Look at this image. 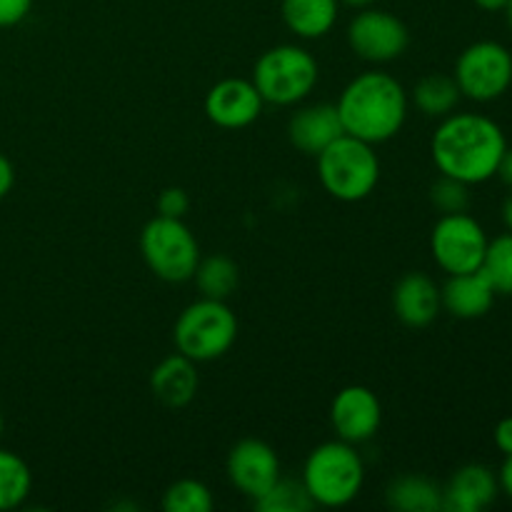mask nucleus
<instances>
[{"label": "nucleus", "mask_w": 512, "mask_h": 512, "mask_svg": "<svg viewBox=\"0 0 512 512\" xmlns=\"http://www.w3.org/2000/svg\"><path fill=\"white\" fill-rule=\"evenodd\" d=\"M495 295L498 293L483 270L450 275L448 283L440 288L443 308L460 320H478L488 315L495 303Z\"/></svg>", "instance_id": "obj_17"}, {"label": "nucleus", "mask_w": 512, "mask_h": 512, "mask_svg": "<svg viewBox=\"0 0 512 512\" xmlns=\"http://www.w3.org/2000/svg\"><path fill=\"white\" fill-rule=\"evenodd\" d=\"M335 108L345 133L378 145L400 133L408 118V95L390 73L368 70L345 85Z\"/></svg>", "instance_id": "obj_2"}, {"label": "nucleus", "mask_w": 512, "mask_h": 512, "mask_svg": "<svg viewBox=\"0 0 512 512\" xmlns=\"http://www.w3.org/2000/svg\"><path fill=\"white\" fill-rule=\"evenodd\" d=\"M228 480L245 495L255 500L280 478V460L268 443L258 438H245L228 453Z\"/></svg>", "instance_id": "obj_12"}, {"label": "nucleus", "mask_w": 512, "mask_h": 512, "mask_svg": "<svg viewBox=\"0 0 512 512\" xmlns=\"http://www.w3.org/2000/svg\"><path fill=\"white\" fill-rule=\"evenodd\" d=\"M143 260L165 283H185L193 280L200 263V248L188 225L178 218L155 215L140 233Z\"/></svg>", "instance_id": "obj_7"}, {"label": "nucleus", "mask_w": 512, "mask_h": 512, "mask_svg": "<svg viewBox=\"0 0 512 512\" xmlns=\"http://www.w3.org/2000/svg\"><path fill=\"white\" fill-rule=\"evenodd\" d=\"M253 505L260 512H305L315 503L310 500L303 480H288L280 475L260 498L253 500Z\"/></svg>", "instance_id": "obj_24"}, {"label": "nucleus", "mask_w": 512, "mask_h": 512, "mask_svg": "<svg viewBox=\"0 0 512 512\" xmlns=\"http://www.w3.org/2000/svg\"><path fill=\"white\" fill-rule=\"evenodd\" d=\"M198 370L190 358L183 353H175L170 358L160 360L150 373V390L155 398L168 408H185L193 403L198 393Z\"/></svg>", "instance_id": "obj_18"}, {"label": "nucleus", "mask_w": 512, "mask_h": 512, "mask_svg": "<svg viewBox=\"0 0 512 512\" xmlns=\"http://www.w3.org/2000/svg\"><path fill=\"white\" fill-rule=\"evenodd\" d=\"M498 483L500 490L512 500V455H505V463L498 473Z\"/></svg>", "instance_id": "obj_32"}, {"label": "nucleus", "mask_w": 512, "mask_h": 512, "mask_svg": "<svg viewBox=\"0 0 512 512\" xmlns=\"http://www.w3.org/2000/svg\"><path fill=\"white\" fill-rule=\"evenodd\" d=\"M495 445L503 455H512V415L495 425Z\"/></svg>", "instance_id": "obj_30"}, {"label": "nucleus", "mask_w": 512, "mask_h": 512, "mask_svg": "<svg viewBox=\"0 0 512 512\" xmlns=\"http://www.w3.org/2000/svg\"><path fill=\"white\" fill-rule=\"evenodd\" d=\"M508 138L493 118L480 113H450L438 125L430 143L435 168L468 185L495 178Z\"/></svg>", "instance_id": "obj_1"}, {"label": "nucleus", "mask_w": 512, "mask_h": 512, "mask_svg": "<svg viewBox=\"0 0 512 512\" xmlns=\"http://www.w3.org/2000/svg\"><path fill=\"white\" fill-rule=\"evenodd\" d=\"M340 0H283V20L298 38L315 40L333 30Z\"/></svg>", "instance_id": "obj_19"}, {"label": "nucleus", "mask_w": 512, "mask_h": 512, "mask_svg": "<svg viewBox=\"0 0 512 512\" xmlns=\"http://www.w3.org/2000/svg\"><path fill=\"white\" fill-rule=\"evenodd\" d=\"M3 425H5L3 423V413H0V435H3Z\"/></svg>", "instance_id": "obj_38"}, {"label": "nucleus", "mask_w": 512, "mask_h": 512, "mask_svg": "<svg viewBox=\"0 0 512 512\" xmlns=\"http://www.w3.org/2000/svg\"><path fill=\"white\" fill-rule=\"evenodd\" d=\"M460 98H463V93H460L455 78L443 73L425 75V78L415 83L413 90L415 105L428 118H445V115H450L458 108Z\"/></svg>", "instance_id": "obj_21"}, {"label": "nucleus", "mask_w": 512, "mask_h": 512, "mask_svg": "<svg viewBox=\"0 0 512 512\" xmlns=\"http://www.w3.org/2000/svg\"><path fill=\"white\" fill-rule=\"evenodd\" d=\"M385 503L400 512L443 510V488L423 475H400L385 490Z\"/></svg>", "instance_id": "obj_20"}, {"label": "nucleus", "mask_w": 512, "mask_h": 512, "mask_svg": "<svg viewBox=\"0 0 512 512\" xmlns=\"http://www.w3.org/2000/svg\"><path fill=\"white\" fill-rule=\"evenodd\" d=\"M318 158V178L325 193L343 203H360L380 180V160L373 145L343 133Z\"/></svg>", "instance_id": "obj_4"}, {"label": "nucleus", "mask_w": 512, "mask_h": 512, "mask_svg": "<svg viewBox=\"0 0 512 512\" xmlns=\"http://www.w3.org/2000/svg\"><path fill=\"white\" fill-rule=\"evenodd\" d=\"M498 295H512V233L490 240L480 265Z\"/></svg>", "instance_id": "obj_25"}, {"label": "nucleus", "mask_w": 512, "mask_h": 512, "mask_svg": "<svg viewBox=\"0 0 512 512\" xmlns=\"http://www.w3.org/2000/svg\"><path fill=\"white\" fill-rule=\"evenodd\" d=\"M193 278L198 283L203 298L225 300L238 288L240 273L235 260H230L228 255H210V258L200 260Z\"/></svg>", "instance_id": "obj_22"}, {"label": "nucleus", "mask_w": 512, "mask_h": 512, "mask_svg": "<svg viewBox=\"0 0 512 512\" xmlns=\"http://www.w3.org/2000/svg\"><path fill=\"white\" fill-rule=\"evenodd\" d=\"M33 475L20 455L0 448V512L15 510L28 500Z\"/></svg>", "instance_id": "obj_23"}, {"label": "nucleus", "mask_w": 512, "mask_h": 512, "mask_svg": "<svg viewBox=\"0 0 512 512\" xmlns=\"http://www.w3.org/2000/svg\"><path fill=\"white\" fill-rule=\"evenodd\" d=\"M473 3L485 13H500V10H505L508 0H473Z\"/></svg>", "instance_id": "obj_34"}, {"label": "nucleus", "mask_w": 512, "mask_h": 512, "mask_svg": "<svg viewBox=\"0 0 512 512\" xmlns=\"http://www.w3.org/2000/svg\"><path fill=\"white\" fill-rule=\"evenodd\" d=\"M393 310L408 328H428L443 310L440 288L425 273L403 275L393 288Z\"/></svg>", "instance_id": "obj_15"}, {"label": "nucleus", "mask_w": 512, "mask_h": 512, "mask_svg": "<svg viewBox=\"0 0 512 512\" xmlns=\"http://www.w3.org/2000/svg\"><path fill=\"white\" fill-rule=\"evenodd\" d=\"M263 103V95L258 93L253 80L225 78L205 95V115L218 128L240 130L260 118Z\"/></svg>", "instance_id": "obj_13"}, {"label": "nucleus", "mask_w": 512, "mask_h": 512, "mask_svg": "<svg viewBox=\"0 0 512 512\" xmlns=\"http://www.w3.org/2000/svg\"><path fill=\"white\" fill-rule=\"evenodd\" d=\"M33 0H0V28H13L28 18Z\"/></svg>", "instance_id": "obj_29"}, {"label": "nucleus", "mask_w": 512, "mask_h": 512, "mask_svg": "<svg viewBox=\"0 0 512 512\" xmlns=\"http://www.w3.org/2000/svg\"><path fill=\"white\" fill-rule=\"evenodd\" d=\"M330 423L345 443H365L373 438L383 423V405L378 395L365 385H348L335 395L330 405Z\"/></svg>", "instance_id": "obj_11"}, {"label": "nucleus", "mask_w": 512, "mask_h": 512, "mask_svg": "<svg viewBox=\"0 0 512 512\" xmlns=\"http://www.w3.org/2000/svg\"><path fill=\"white\" fill-rule=\"evenodd\" d=\"M343 123L335 105L315 103L300 108L288 123V138L303 155H320L333 140L343 135Z\"/></svg>", "instance_id": "obj_16"}, {"label": "nucleus", "mask_w": 512, "mask_h": 512, "mask_svg": "<svg viewBox=\"0 0 512 512\" xmlns=\"http://www.w3.org/2000/svg\"><path fill=\"white\" fill-rule=\"evenodd\" d=\"M235 338H238V318L225 305V300L213 298L190 303L178 315L173 328L175 348L193 363L223 358L233 348Z\"/></svg>", "instance_id": "obj_5"}, {"label": "nucleus", "mask_w": 512, "mask_h": 512, "mask_svg": "<svg viewBox=\"0 0 512 512\" xmlns=\"http://www.w3.org/2000/svg\"><path fill=\"white\" fill-rule=\"evenodd\" d=\"M505 18H508V25L512 30V0H508V5H505Z\"/></svg>", "instance_id": "obj_37"}, {"label": "nucleus", "mask_w": 512, "mask_h": 512, "mask_svg": "<svg viewBox=\"0 0 512 512\" xmlns=\"http://www.w3.org/2000/svg\"><path fill=\"white\" fill-rule=\"evenodd\" d=\"M410 33L398 15L363 8L348 25V45L368 63H390L408 50Z\"/></svg>", "instance_id": "obj_10"}, {"label": "nucleus", "mask_w": 512, "mask_h": 512, "mask_svg": "<svg viewBox=\"0 0 512 512\" xmlns=\"http://www.w3.org/2000/svg\"><path fill=\"white\" fill-rule=\"evenodd\" d=\"M253 83L265 103L295 105L313 93L318 63L300 45H275L255 63Z\"/></svg>", "instance_id": "obj_6"}, {"label": "nucleus", "mask_w": 512, "mask_h": 512, "mask_svg": "<svg viewBox=\"0 0 512 512\" xmlns=\"http://www.w3.org/2000/svg\"><path fill=\"white\" fill-rule=\"evenodd\" d=\"M500 493L498 475L488 465L470 463L455 470L443 488V510L448 512H483L495 503Z\"/></svg>", "instance_id": "obj_14"}, {"label": "nucleus", "mask_w": 512, "mask_h": 512, "mask_svg": "<svg viewBox=\"0 0 512 512\" xmlns=\"http://www.w3.org/2000/svg\"><path fill=\"white\" fill-rule=\"evenodd\" d=\"M453 78L465 98L493 103L512 85V53L498 40H478L458 55Z\"/></svg>", "instance_id": "obj_8"}, {"label": "nucleus", "mask_w": 512, "mask_h": 512, "mask_svg": "<svg viewBox=\"0 0 512 512\" xmlns=\"http://www.w3.org/2000/svg\"><path fill=\"white\" fill-rule=\"evenodd\" d=\"M430 200L440 215L468 213L470 208V185L463 180H455L450 175H440L430 188Z\"/></svg>", "instance_id": "obj_27"}, {"label": "nucleus", "mask_w": 512, "mask_h": 512, "mask_svg": "<svg viewBox=\"0 0 512 512\" xmlns=\"http://www.w3.org/2000/svg\"><path fill=\"white\" fill-rule=\"evenodd\" d=\"M340 3L350 5V8H370V5H373L375 0H340Z\"/></svg>", "instance_id": "obj_36"}, {"label": "nucleus", "mask_w": 512, "mask_h": 512, "mask_svg": "<svg viewBox=\"0 0 512 512\" xmlns=\"http://www.w3.org/2000/svg\"><path fill=\"white\" fill-rule=\"evenodd\" d=\"M155 208H158V215H163V218L183 220L190 208V198L183 188H165L158 195V200H155Z\"/></svg>", "instance_id": "obj_28"}, {"label": "nucleus", "mask_w": 512, "mask_h": 512, "mask_svg": "<svg viewBox=\"0 0 512 512\" xmlns=\"http://www.w3.org/2000/svg\"><path fill=\"white\" fill-rule=\"evenodd\" d=\"M215 500L205 483L193 478H183L170 485L163 495L165 512H210Z\"/></svg>", "instance_id": "obj_26"}, {"label": "nucleus", "mask_w": 512, "mask_h": 512, "mask_svg": "<svg viewBox=\"0 0 512 512\" xmlns=\"http://www.w3.org/2000/svg\"><path fill=\"white\" fill-rule=\"evenodd\" d=\"M13 185H15L13 163H10V160L0 153V200H3L10 190H13Z\"/></svg>", "instance_id": "obj_31"}, {"label": "nucleus", "mask_w": 512, "mask_h": 512, "mask_svg": "<svg viewBox=\"0 0 512 512\" xmlns=\"http://www.w3.org/2000/svg\"><path fill=\"white\" fill-rule=\"evenodd\" d=\"M488 243L490 240L483 225L468 213L443 215L430 235V250H433L435 263L448 275L480 270Z\"/></svg>", "instance_id": "obj_9"}, {"label": "nucleus", "mask_w": 512, "mask_h": 512, "mask_svg": "<svg viewBox=\"0 0 512 512\" xmlns=\"http://www.w3.org/2000/svg\"><path fill=\"white\" fill-rule=\"evenodd\" d=\"M300 480L315 505L343 508L353 503L363 490L365 463L353 443L330 440L308 455Z\"/></svg>", "instance_id": "obj_3"}, {"label": "nucleus", "mask_w": 512, "mask_h": 512, "mask_svg": "<svg viewBox=\"0 0 512 512\" xmlns=\"http://www.w3.org/2000/svg\"><path fill=\"white\" fill-rule=\"evenodd\" d=\"M495 175H498V178L503 180V183L512 190V148H510V145H508V150L503 153V160H500L498 173H495Z\"/></svg>", "instance_id": "obj_33"}, {"label": "nucleus", "mask_w": 512, "mask_h": 512, "mask_svg": "<svg viewBox=\"0 0 512 512\" xmlns=\"http://www.w3.org/2000/svg\"><path fill=\"white\" fill-rule=\"evenodd\" d=\"M500 213H503V223L505 228H508V233H512V193L505 198L503 208H500Z\"/></svg>", "instance_id": "obj_35"}]
</instances>
